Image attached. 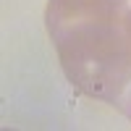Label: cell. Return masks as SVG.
Instances as JSON below:
<instances>
[{"mask_svg":"<svg viewBox=\"0 0 131 131\" xmlns=\"http://www.w3.org/2000/svg\"><path fill=\"white\" fill-rule=\"evenodd\" d=\"M123 26H126V34H128V39H131V8L126 10V18H123Z\"/></svg>","mask_w":131,"mask_h":131,"instance_id":"7a4b0ae2","label":"cell"},{"mask_svg":"<svg viewBox=\"0 0 131 131\" xmlns=\"http://www.w3.org/2000/svg\"><path fill=\"white\" fill-rule=\"evenodd\" d=\"M128 0H50L47 31L68 81L131 118Z\"/></svg>","mask_w":131,"mask_h":131,"instance_id":"6da1fadb","label":"cell"}]
</instances>
